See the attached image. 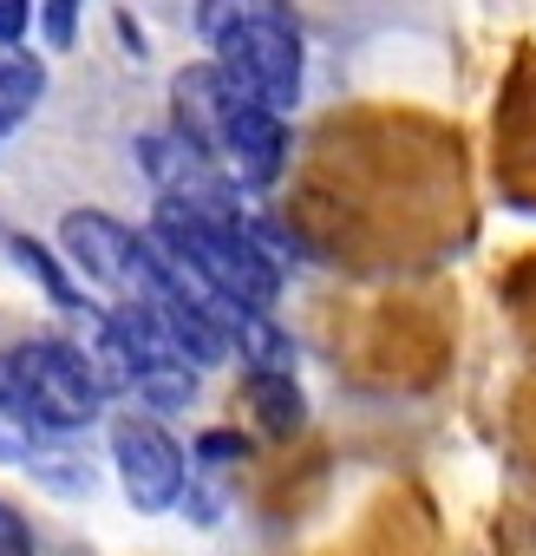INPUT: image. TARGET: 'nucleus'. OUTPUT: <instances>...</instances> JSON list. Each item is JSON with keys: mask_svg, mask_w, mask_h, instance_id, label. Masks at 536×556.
<instances>
[{"mask_svg": "<svg viewBox=\"0 0 536 556\" xmlns=\"http://www.w3.org/2000/svg\"><path fill=\"white\" fill-rule=\"evenodd\" d=\"M248 400H255V413H261L268 432H295L302 426V387H295V374H248Z\"/></svg>", "mask_w": 536, "mask_h": 556, "instance_id": "obj_7", "label": "nucleus"}, {"mask_svg": "<svg viewBox=\"0 0 536 556\" xmlns=\"http://www.w3.org/2000/svg\"><path fill=\"white\" fill-rule=\"evenodd\" d=\"M248 445H242V432H203L196 439V458H209V465H229V458H242Z\"/></svg>", "mask_w": 536, "mask_h": 556, "instance_id": "obj_10", "label": "nucleus"}, {"mask_svg": "<svg viewBox=\"0 0 536 556\" xmlns=\"http://www.w3.org/2000/svg\"><path fill=\"white\" fill-rule=\"evenodd\" d=\"M34 21V0H0V47H14Z\"/></svg>", "mask_w": 536, "mask_h": 556, "instance_id": "obj_12", "label": "nucleus"}, {"mask_svg": "<svg viewBox=\"0 0 536 556\" xmlns=\"http://www.w3.org/2000/svg\"><path fill=\"white\" fill-rule=\"evenodd\" d=\"M60 242H66V255L92 275L99 289L118 295V308H151V302L170 295V275L157 262V242L138 236V229H125L105 210H73L60 223Z\"/></svg>", "mask_w": 536, "mask_h": 556, "instance_id": "obj_4", "label": "nucleus"}, {"mask_svg": "<svg viewBox=\"0 0 536 556\" xmlns=\"http://www.w3.org/2000/svg\"><path fill=\"white\" fill-rule=\"evenodd\" d=\"M40 92H47V66L21 47H0V125L27 118L40 105Z\"/></svg>", "mask_w": 536, "mask_h": 556, "instance_id": "obj_6", "label": "nucleus"}, {"mask_svg": "<svg viewBox=\"0 0 536 556\" xmlns=\"http://www.w3.org/2000/svg\"><path fill=\"white\" fill-rule=\"evenodd\" d=\"M170 92H177V131H183L229 184L268 190V184L282 177V164H289V131H282V118L261 112L255 99H242V92L216 73V60H209V66H183Z\"/></svg>", "mask_w": 536, "mask_h": 556, "instance_id": "obj_1", "label": "nucleus"}, {"mask_svg": "<svg viewBox=\"0 0 536 556\" xmlns=\"http://www.w3.org/2000/svg\"><path fill=\"white\" fill-rule=\"evenodd\" d=\"M0 556H34V530L21 523V510L0 504Z\"/></svg>", "mask_w": 536, "mask_h": 556, "instance_id": "obj_9", "label": "nucleus"}, {"mask_svg": "<svg viewBox=\"0 0 536 556\" xmlns=\"http://www.w3.org/2000/svg\"><path fill=\"white\" fill-rule=\"evenodd\" d=\"M73 27H79V0H47V34H53V47H73Z\"/></svg>", "mask_w": 536, "mask_h": 556, "instance_id": "obj_11", "label": "nucleus"}, {"mask_svg": "<svg viewBox=\"0 0 536 556\" xmlns=\"http://www.w3.org/2000/svg\"><path fill=\"white\" fill-rule=\"evenodd\" d=\"M112 465H118V484L125 497L157 517L183 497V445L151 419V413H118L112 419Z\"/></svg>", "mask_w": 536, "mask_h": 556, "instance_id": "obj_5", "label": "nucleus"}, {"mask_svg": "<svg viewBox=\"0 0 536 556\" xmlns=\"http://www.w3.org/2000/svg\"><path fill=\"white\" fill-rule=\"evenodd\" d=\"M8 249H14V262H21V268L34 275V282H40V289H47V295H53V302H60L66 315H79V308H86V295H79V289L66 282V275H60V262H53V255H47V249H40L34 236H14Z\"/></svg>", "mask_w": 536, "mask_h": 556, "instance_id": "obj_8", "label": "nucleus"}, {"mask_svg": "<svg viewBox=\"0 0 536 556\" xmlns=\"http://www.w3.org/2000/svg\"><path fill=\"white\" fill-rule=\"evenodd\" d=\"M203 34L216 47V73L255 99L261 112L289 118L302 105V34L268 0H203Z\"/></svg>", "mask_w": 536, "mask_h": 556, "instance_id": "obj_2", "label": "nucleus"}, {"mask_svg": "<svg viewBox=\"0 0 536 556\" xmlns=\"http://www.w3.org/2000/svg\"><path fill=\"white\" fill-rule=\"evenodd\" d=\"M0 406L27 419L34 432H79L99 419L105 387L73 341L40 334V341H21L14 354H0Z\"/></svg>", "mask_w": 536, "mask_h": 556, "instance_id": "obj_3", "label": "nucleus"}]
</instances>
